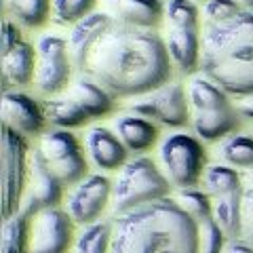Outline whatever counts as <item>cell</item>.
<instances>
[{"instance_id":"obj_16","label":"cell","mask_w":253,"mask_h":253,"mask_svg":"<svg viewBox=\"0 0 253 253\" xmlns=\"http://www.w3.org/2000/svg\"><path fill=\"white\" fill-rule=\"evenodd\" d=\"M0 110H2V125L11 126L13 131L21 133L23 137L41 133L46 121L44 110H41V106L32 97L17 91H4Z\"/></svg>"},{"instance_id":"obj_34","label":"cell","mask_w":253,"mask_h":253,"mask_svg":"<svg viewBox=\"0 0 253 253\" xmlns=\"http://www.w3.org/2000/svg\"><path fill=\"white\" fill-rule=\"evenodd\" d=\"M0 38H2V55H6L9 51H13L19 42H23L17 23H13L11 19H4V23H2V34H0Z\"/></svg>"},{"instance_id":"obj_10","label":"cell","mask_w":253,"mask_h":253,"mask_svg":"<svg viewBox=\"0 0 253 253\" xmlns=\"http://www.w3.org/2000/svg\"><path fill=\"white\" fill-rule=\"evenodd\" d=\"M137 116L154 118L167 126H184L188 123V99L179 83H167L156 91L144 95L131 106Z\"/></svg>"},{"instance_id":"obj_22","label":"cell","mask_w":253,"mask_h":253,"mask_svg":"<svg viewBox=\"0 0 253 253\" xmlns=\"http://www.w3.org/2000/svg\"><path fill=\"white\" fill-rule=\"evenodd\" d=\"M4 83L28 84L34 76V49L28 42H19L13 51L2 55Z\"/></svg>"},{"instance_id":"obj_14","label":"cell","mask_w":253,"mask_h":253,"mask_svg":"<svg viewBox=\"0 0 253 253\" xmlns=\"http://www.w3.org/2000/svg\"><path fill=\"white\" fill-rule=\"evenodd\" d=\"M61 188L63 184L46 165L42 152L36 148L30 158V181L26 188V199H23L21 209H26L34 217L36 213L44 209L57 207L61 201Z\"/></svg>"},{"instance_id":"obj_23","label":"cell","mask_w":253,"mask_h":253,"mask_svg":"<svg viewBox=\"0 0 253 253\" xmlns=\"http://www.w3.org/2000/svg\"><path fill=\"white\" fill-rule=\"evenodd\" d=\"M32 215L26 209H19L15 215L4 219L2 224V243L0 253H26L30 247V226Z\"/></svg>"},{"instance_id":"obj_12","label":"cell","mask_w":253,"mask_h":253,"mask_svg":"<svg viewBox=\"0 0 253 253\" xmlns=\"http://www.w3.org/2000/svg\"><path fill=\"white\" fill-rule=\"evenodd\" d=\"M72 217L59 207L44 209L34 215L30 232V251L32 253H68L72 245Z\"/></svg>"},{"instance_id":"obj_7","label":"cell","mask_w":253,"mask_h":253,"mask_svg":"<svg viewBox=\"0 0 253 253\" xmlns=\"http://www.w3.org/2000/svg\"><path fill=\"white\" fill-rule=\"evenodd\" d=\"M0 184H2V217L9 219L21 209L28 188V141L21 133L2 125L0 135Z\"/></svg>"},{"instance_id":"obj_2","label":"cell","mask_w":253,"mask_h":253,"mask_svg":"<svg viewBox=\"0 0 253 253\" xmlns=\"http://www.w3.org/2000/svg\"><path fill=\"white\" fill-rule=\"evenodd\" d=\"M110 226V253H199V224L169 196L116 211Z\"/></svg>"},{"instance_id":"obj_13","label":"cell","mask_w":253,"mask_h":253,"mask_svg":"<svg viewBox=\"0 0 253 253\" xmlns=\"http://www.w3.org/2000/svg\"><path fill=\"white\" fill-rule=\"evenodd\" d=\"M112 188L114 186L104 175H86L68 196L70 217L84 228L97 224L108 205L110 194H112Z\"/></svg>"},{"instance_id":"obj_8","label":"cell","mask_w":253,"mask_h":253,"mask_svg":"<svg viewBox=\"0 0 253 253\" xmlns=\"http://www.w3.org/2000/svg\"><path fill=\"white\" fill-rule=\"evenodd\" d=\"M161 161L165 165L167 179L173 186L186 190L196 186L201 175H205L203 169L207 163V154L196 137L186 133H173L163 141Z\"/></svg>"},{"instance_id":"obj_26","label":"cell","mask_w":253,"mask_h":253,"mask_svg":"<svg viewBox=\"0 0 253 253\" xmlns=\"http://www.w3.org/2000/svg\"><path fill=\"white\" fill-rule=\"evenodd\" d=\"M203 181L205 188H207V194H213L215 199L243 190V177L234 169L226 167V165H211V167H207Z\"/></svg>"},{"instance_id":"obj_32","label":"cell","mask_w":253,"mask_h":253,"mask_svg":"<svg viewBox=\"0 0 253 253\" xmlns=\"http://www.w3.org/2000/svg\"><path fill=\"white\" fill-rule=\"evenodd\" d=\"M243 239L253 247V167L243 175Z\"/></svg>"},{"instance_id":"obj_20","label":"cell","mask_w":253,"mask_h":253,"mask_svg":"<svg viewBox=\"0 0 253 253\" xmlns=\"http://www.w3.org/2000/svg\"><path fill=\"white\" fill-rule=\"evenodd\" d=\"M70 97L74 101H78L86 114L91 118H97V116H104L108 114L114 106V95L110 93L108 89H104L95 78L91 76H81L72 86V93Z\"/></svg>"},{"instance_id":"obj_3","label":"cell","mask_w":253,"mask_h":253,"mask_svg":"<svg viewBox=\"0 0 253 253\" xmlns=\"http://www.w3.org/2000/svg\"><path fill=\"white\" fill-rule=\"evenodd\" d=\"M201 70L226 93L253 95V11L205 26Z\"/></svg>"},{"instance_id":"obj_31","label":"cell","mask_w":253,"mask_h":253,"mask_svg":"<svg viewBox=\"0 0 253 253\" xmlns=\"http://www.w3.org/2000/svg\"><path fill=\"white\" fill-rule=\"evenodd\" d=\"M226 249V234L215 224V219L199 221V253H224Z\"/></svg>"},{"instance_id":"obj_19","label":"cell","mask_w":253,"mask_h":253,"mask_svg":"<svg viewBox=\"0 0 253 253\" xmlns=\"http://www.w3.org/2000/svg\"><path fill=\"white\" fill-rule=\"evenodd\" d=\"M116 133L129 152H146L158 139V126L144 116H121L116 121Z\"/></svg>"},{"instance_id":"obj_18","label":"cell","mask_w":253,"mask_h":253,"mask_svg":"<svg viewBox=\"0 0 253 253\" xmlns=\"http://www.w3.org/2000/svg\"><path fill=\"white\" fill-rule=\"evenodd\" d=\"M110 15L126 26H137V28H150L163 17V4L161 0H106Z\"/></svg>"},{"instance_id":"obj_25","label":"cell","mask_w":253,"mask_h":253,"mask_svg":"<svg viewBox=\"0 0 253 253\" xmlns=\"http://www.w3.org/2000/svg\"><path fill=\"white\" fill-rule=\"evenodd\" d=\"M4 9L21 26L41 28L49 19L51 0H4Z\"/></svg>"},{"instance_id":"obj_36","label":"cell","mask_w":253,"mask_h":253,"mask_svg":"<svg viewBox=\"0 0 253 253\" xmlns=\"http://www.w3.org/2000/svg\"><path fill=\"white\" fill-rule=\"evenodd\" d=\"M239 114H243L245 118H253V95L245 97L239 104Z\"/></svg>"},{"instance_id":"obj_33","label":"cell","mask_w":253,"mask_h":253,"mask_svg":"<svg viewBox=\"0 0 253 253\" xmlns=\"http://www.w3.org/2000/svg\"><path fill=\"white\" fill-rule=\"evenodd\" d=\"M243 11V4L239 0H209L205 4V17L207 23H217V21H226L239 15Z\"/></svg>"},{"instance_id":"obj_15","label":"cell","mask_w":253,"mask_h":253,"mask_svg":"<svg viewBox=\"0 0 253 253\" xmlns=\"http://www.w3.org/2000/svg\"><path fill=\"white\" fill-rule=\"evenodd\" d=\"M114 21L116 19L110 13H91L89 17L74 23V28L68 36V53H70V61H72L74 68L84 72L93 46L97 44V41L106 34V30Z\"/></svg>"},{"instance_id":"obj_27","label":"cell","mask_w":253,"mask_h":253,"mask_svg":"<svg viewBox=\"0 0 253 253\" xmlns=\"http://www.w3.org/2000/svg\"><path fill=\"white\" fill-rule=\"evenodd\" d=\"M110 239H112L110 224L86 226L76 239V253H110Z\"/></svg>"},{"instance_id":"obj_35","label":"cell","mask_w":253,"mask_h":253,"mask_svg":"<svg viewBox=\"0 0 253 253\" xmlns=\"http://www.w3.org/2000/svg\"><path fill=\"white\" fill-rule=\"evenodd\" d=\"M224 253H253V247L245 241H230L226 245Z\"/></svg>"},{"instance_id":"obj_1","label":"cell","mask_w":253,"mask_h":253,"mask_svg":"<svg viewBox=\"0 0 253 253\" xmlns=\"http://www.w3.org/2000/svg\"><path fill=\"white\" fill-rule=\"evenodd\" d=\"M169 57L154 30L114 21L93 46L86 72L114 97H135L167 84Z\"/></svg>"},{"instance_id":"obj_37","label":"cell","mask_w":253,"mask_h":253,"mask_svg":"<svg viewBox=\"0 0 253 253\" xmlns=\"http://www.w3.org/2000/svg\"><path fill=\"white\" fill-rule=\"evenodd\" d=\"M239 2L245 6V9H249V11H253V0H239Z\"/></svg>"},{"instance_id":"obj_29","label":"cell","mask_w":253,"mask_h":253,"mask_svg":"<svg viewBox=\"0 0 253 253\" xmlns=\"http://www.w3.org/2000/svg\"><path fill=\"white\" fill-rule=\"evenodd\" d=\"M177 203L186 209V213L196 221V224L203 219L213 217V203L209 201L207 192H201V190H194V188H186L179 192Z\"/></svg>"},{"instance_id":"obj_9","label":"cell","mask_w":253,"mask_h":253,"mask_svg":"<svg viewBox=\"0 0 253 253\" xmlns=\"http://www.w3.org/2000/svg\"><path fill=\"white\" fill-rule=\"evenodd\" d=\"M38 150L42 152L46 165L63 186L81 184L86 177V158L78 139L68 129H55L44 133Z\"/></svg>"},{"instance_id":"obj_24","label":"cell","mask_w":253,"mask_h":253,"mask_svg":"<svg viewBox=\"0 0 253 253\" xmlns=\"http://www.w3.org/2000/svg\"><path fill=\"white\" fill-rule=\"evenodd\" d=\"M44 116H46V121L53 123L55 126H59V129H72V126H81L86 121H91L86 110L72 97L46 101Z\"/></svg>"},{"instance_id":"obj_6","label":"cell","mask_w":253,"mask_h":253,"mask_svg":"<svg viewBox=\"0 0 253 253\" xmlns=\"http://www.w3.org/2000/svg\"><path fill=\"white\" fill-rule=\"evenodd\" d=\"M167 51L184 74L201 68V38H199V9L192 0H167Z\"/></svg>"},{"instance_id":"obj_17","label":"cell","mask_w":253,"mask_h":253,"mask_svg":"<svg viewBox=\"0 0 253 253\" xmlns=\"http://www.w3.org/2000/svg\"><path fill=\"white\" fill-rule=\"evenodd\" d=\"M86 148H89L93 163L106 171L125 167L126 152H129L121 137L114 135L110 129H104V126H95L86 133Z\"/></svg>"},{"instance_id":"obj_28","label":"cell","mask_w":253,"mask_h":253,"mask_svg":"<svg viewBox=\"0 0 253 253\" xmlns=\"http://www.w3.org/2000/svg\"><path fill=\"white\" fill-rule=\"evenodd\" d=\"M221 156L234 167H253V137L247 135H230L221 144Z\"/></svg>"},{"instance_id":"obj_11","label":"cell","mask_w":253,"mask_h":253,"mask_svg":"<svg viewBox=\"0 0 253 253\" xmlns=\"http://www.w3.org/2000/svg\"><path fill=\"white\" fill-rule=\"evenodd\" d=\"M70 53L68 41L61 36L46 34L38 41V68L36 84L44 95L59 93L70 81Z\"/></svg>"},{"instance_id":"obj_30","label":"cell","mask_w":253,"mask_h":253,"mask_svg":"<svg viewBox=\"0 0 253 253\" xmlns=\"http://www.w3.org/2000/svg\"><path fill=\"white\" fill-rule=\"evenodd\" d=\"M95 0H53L55 17L61 23H78L89 17Z\"/></svg>"},{"instance_id":"obj_21","label":"cell","mask_w":253,"mask_h":253,"mask_svg":"<svg viewBox=\"0 0 253 253\" xmlns=\"http://www.w3.org/2000/svg\"><path fill=\"white\" fill-rule=\"evenodd\" d=\"M213 219L226 234V239L239 241L243 236V199L241 190L226 196H219L213 203Z\"/></svg>"},{"instance_id":"obj_4","label":"cell","mask_w":253,"mask_h":253,"mask_svg":"<svg viewBox=\"0 0 253 253\" xmlns=\"http://www.w3.org/2000/svg\"><path fill=\"white\" fill-rule=\"evenodd\" d=\"M190 104L194 108V131L203 141H215L239 126V112L228 99V93L207 76H196L190 83Z\"/></svg>"},{"instance_id":"obj_5","label":"cell","mask_w":253,"mask_h":253,"mask_svg":"<svg viewBox=\"0 0 253 253\" xmlns=\"http://www.w3.org/2000/svg\"><path fill=\"white\" fill-rule=\"evenodd\" d=\"M169 179L163 175L156 163L148 156H137L125 163L112 188L116 211H126L139 205L167 199Z\"/></svg>"},{"instance_id":"obj_38","label":"cell","mask_w":253,"mask_h":253,"mask_svg":"<svg viewBox=\"0 0 253 253\" xmlns=\"http://www.w3.org/2000/svg\"><path fill=\"white\" fill-rule=\"evenodd\" d=\"M207 2H209V0H207Z\"/></svg>"}]
</instances>
